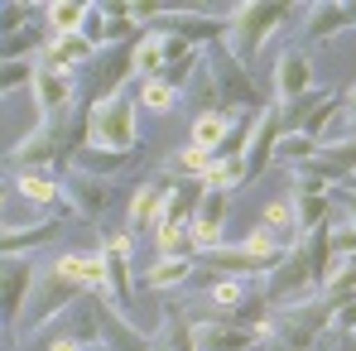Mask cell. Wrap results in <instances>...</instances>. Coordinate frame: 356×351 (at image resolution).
<instances>
[{
  "mask_svg": "<svg viewBox=\"0 0 356 351\" xmlns=\"http://www.w3.org/2000/svg\"><path fill=\"white\" fill-rule=\"evenodd\" d=\"M87 145L135 154L140 149V101L125 97V92L111 97V101H92L87 106Z\"/></svg>",
  "mask_w": 356,
  "mask_h": 351,
  "instance_id": "6da1fadb",
  "label": "cell"
},
{
  "mask_svg": "<svg viewBox=\"0 0 356 351\" xmlns=\"http://www.w3.org/2000/svg\"><path fill=\"white\" fill-rule=\"evenodd\" d=\"M289 5H236L232 15H227V54L241 63V67H250L255 54L270 44V34L280 29V24H289Z\"/></svg>",
  "mask_w": 356,
  "mask_h": 351,
  "instance_id": "7a4b0ae2",
  "label": "cell"
},
{
  "mask_svg": "<svg viewBox=\"0 0 356 351\" xmlns=\"http://www.w3.org/2000/svg\"><path fill=\"white\" fill-rule=\"evenodd\" d=\"M207 72H212V82H217V97H222V111H227V116H260V111L270 106V101L260 97L250 67H241V63L227 54V39L207 49Z\"/></svg>",
  "mask_w": 356,
  "mask_h": 351,
  "instance_id": "3957f363",
  "label": "cell"
},
{
  "mask_svg": "<svg viewBox=\"0 0 356 351\" xmlns=\"http://www.w3.org/2000/svg\"><path fill=\"white\" fill-rule=\"evenodd\" d=\"M260 298L270 303V313L318 298V275H313V265H308V255H303V240L270 265V275H265V284H260Z\"/></svg>",
  "mask_w": 356,
  "mask_h": 351,
  "instance_id": "277c9868",
  "label": "cell"
},
{
  "mask_svg": "<svg viewBox=\"0 0 356 351\" xmlns=\"http://www.w3.org/2000/svg\"><path fill=\"white\" fill-rule=\"evenodd\" d=\"M82 298V289L72 284V279H63L58 270L49 265V270H39V279H34V289H29V303H24V313H19V337H34V332H44V327H54L63 313L72 308Z\"/></svg>",
  "mask_w": 356,
  "mask_h": 351,
  "instance_id": "5b68a950",
  "label": "cell"
},
{
  "mask_svg": "<svg viewBox=\"0 0 356 351\" xmlns=\"http://www.w3.org/2000/svg\"><path fill=\"white\" fill-rule=\"evenodd\" d=\"M327 327H332V308H327V303H323V293H318V298L294 303V308H280V313L270 318V342L313 351L323 337H327Z\"/></svg>",
  "mask_w": 356,
  "mask_h": 351,
  "instance_id": "8992f818",
  "label": "cell"
},
{
  "mask_svg": "<svg viewBox=\"0 0 356 351\" xmlns=\"http://www.w3.org/2000/svg\"><path fill=\"white\" fill-rule=\"evenodd\" d=\"M34 279H39V265L29 255H0V332L19 327V313L29 303Z\"/></svg>",
  "mask_w": 356,
  "mask_h": 351,
  "instance_id": "52a82bcc",
  "label": "cell"
},
{
  "mask_svg": "<svg viewBox=\"0 0 356 351\" xmlns=\"http://www.w3.org/2000/svg\"><path fill=\"white\" fill-rule=\"evenodd\" d=\"M63 193H67V212L82 217V222H97L116 202V183L87 178V174H77V169H63Z\"/></svg>",
  "mask_w": 356,
  "mask_h": 351,
  "instance_id": "ba28073f",
  "label": "cell"
},
{
  "mask_svg": "<svg viewBox=\"0 0 356 351\" xmlns=\"http://www.w3.org/2000/svg\"><path fill=\"white\" fill-rule=\"evenodd\" d=\"M280 135H284V125H280V106H265L260 116L250 120V140H245V183H255V178L275 164Z\"/></svg>",
  "mask_w": 356,
  "mask_h": 351,
  "instance_id": "9c48e42d",
  "label": "cell"
},
{
  "mask_svg": "<svg viewBox=\"0 0 356 351\" xmlns=\"http://www.w3.org/2000/svg\"><path fill=\"white\" fill-rule=\"evenodd\" d=\"M313 92V58H308V49H280V58H275V101L280 106H289L298 97H308Z\"/></svg>",
  "mask_w": 356,
  "mask_h": 351,
  "instance_id": "30bf717a",
  "label": "cell"
},
{
  "mask_svg": "<svg viewBox=\"0 0 356 351\" xmlns=\"http://www.w3.org/2000/svg\"><path fill=\"white\" fill-rule=\"evenodd\" d=\"M227 212H232V193H222V188H202L197 217H193V227H188L202 255L222 245V231H227Z\"/></svg>",
  "mask_w": 356,
  "mask_h": 351,
  "instance_id": "8fae6325",
  "label": "cell"
},
{
  "mask_svg": "<svg viewBox=\"0 0 356 351\" xmlns=\"http://www.w3.org/2000/svg\"><path fill=\"white\" fill-rule=\"evenodd\" d=\"M29 92H34V106L44 111V120L67 116V111L77 106V87H72V77H67V72H54V67H44V63L34 67Z\"/></svg>",
  "mask_w": 356,
  "mask_h": 351,
  "instance_id": "7c38bea8",
  "label": "cell"
},
{
  "mask_svg": "<svg viewBox=\"0 0 356 351\" xmlns=\"http://www.w3.org/2000/svg\"><path fill=\"white\" fill-rule=\"evenodd\" d=\"M130 250H135V236H130V231L106 236V245H102V255H106V284H111V298H116L120 308L135 298V270H130Z\"/></svg>",
  "mask_w": 356,
  "mask_h": 351,
  "instance_id": "4fadbf2b",
  "label": "cell"
},
{
  "mask_svg": "<svg viewBox=\"0 0 356 351\" xmlns=\"http://www.w3.org/2000/svg\"><path fill=\"white\" fill-rule=\"evenodd\" d=\"M54 270L63 279H72L82 293H111V284H106V255L102 250H67V255L54 260Z\"/></svg>",
  "mask_w": 356,
  "mask_h": 351,
  "instance_id": "5bb4252c",
  "label": "cell"
},
{
  "mask_svg": "<svg viewBox=\"0 0 356 351\" xmlns=\"http://www.w3.org/2000/svg\"><path fill=\"white\" fill-rule=\"evenodd\" d=\"M164 193H169V178H145L140 193L130 197V227L125 231L130 236L159 231V222H164Z\"/></svg>",
  "mask_w": 356,
  "mask_h": 351,
  "instance_id": "9a60e30c",
  "label": "cell"
},
{
  "mask_svg": "<svg viewBox=\"0 0 356 351\" xmlns=\"http://www.w3.org/2000/svg\"><path fill=\"white\" fill-rule=\"evenodd\" d=\"M342 29H356V5H308L303 10V39L308 44H327Z\"/></svg>",
  "mask_w": 356,
  "mask_h": 351,
  "instance_id": "2e32d148",
  "label": "cell"
},
{
  "mask_svg": "<svg viewBox=\"0 0 356 351\" xmlns=\"http://www.w3.org/2000/svg\"><path fill=\"white\" fill-rule=\"evenodd\" d=\"M92 58H97V44H92L87 34H54V39L44 44V54H39L44 67L67 72V77H72V67H82V63H92Z\"/></svg>",
  "mask_w": 356,
  "mask_h": 351,
  "instance_id": "e0dca14e",
  "label": "cell"
},
{
  "mask_svg": "<svg viewBox=\"0 0 356 351\" xmlns=\"http://www.w3.org/2000/svg\"><path fill=\"white\" fill-rule=\"evenodd\" d=\"M67 169H77V174L87 178H120L125 169H135V154H116V149H97V145H82L77 154H72V164Z\"/></svg>",
  "mask_w": 356,
  "mask_h": 351,
  "instance_id": "ac0fdd59",
  "label": "cell"
},
{
  "mask_svg": "<svg viewBox=\"0 0 356 351\" xmlns=\"http://www.w3.org/2000/svg\"><path fill=\"white\" fill-rule=\"evenodd\" d=\"M202 188L207 183H169V193H164V222L159 227H193L197 202H202Z\"/></svg>",
  "mask_w": 356,
  "mask_h": 351,
  "instance_id": "d6986e66",
  "label": "cell"
},
{
  "mask_svg": "<svg viewBox=\"0 0 356 351\" xmlns=\"http://www.w3.org/2000/svg\"><path fill=\"white\" fill-rule=\"evenodd\" d=\"M130 63H135V77L149 82V77H164V29H145L135 44H130Z\"/></svg>",
  "mask_w": 356,
  "mask_h": 351,
  "instance_id": "ffe728a7",
  "label": "cell"
},
{
  "mask_svg": "<svg viewBox=\"0 0 356 351\" xmlns=\"http://www.w3.org/2000/svg\"><path fill=\"white\" fill-rule=\"evenodd\" d=\"M58 231V222H29V227H5L0 231V255H29V250H39V245H49Z\"/></svg>",
  "mask_w": 356,
  "mask_h": 351,
  "instance_id": "44dd1931",
  "label": "cell"
},
{
  "mask_svg": "<svg viewBox=\"0 0 356 351\" xmlns=\"http://www.w3.org/2000/svg\"><path fill=\"white\" fill-rule=\"evenodd\" d=\"M193 270H197V260H154L145 275H140V284L149 293H169L178 284H193Z\"/></svg>",
  "mask_w": 356,
  "mask_h": 351,
  "instance_id": "7402d4cb",
  "label": "cell"
},
{
  "mask_svg": "<svg viewBox=\"0 0 356 351\" xmlns=\"http://www.w3.org/2000/svg\"><path fill=\"white\" fill-rule=\"evenodd\" d=\"M232 125H236V116H227V111L193 116V149H202V154H217V149H222V140L232 135Z\"/></svg>",
  "mask_w": 356,
  "mask_h": 351,
  "instance_id": "603a6c76",
  "label": "cell"
},
{
  "mask_svg": "<svg viewBox=\"0 0 356 351\" xmlns=\"http://www.w3.org/2000/svg\"><path fill=\"white\" fill-rule=\"evenodd\" d=\"M289 202H294V227H298V236L327 227V217H332V193H303V197H289Z\"/></svg>",
  "mask_w": 356,
  "mask_h": 351,
  "instance_id": "cb8c5ba5",
  "label": "cell"
},
{
  "mask_svg": "<svg viewBox=\"0 0 356 351\" xmlns=\"http://www.w3.org/2000/svg\"><path fill=\"white\" fill-rule=\"evenodd\" d=\"M15 188H19L29 202H39V207H54L63 197V183L49 174V169H19V174H15Z\"/></svg>",
  "mask_w": 356,
  "mask_h": 351,
  "instance_id": "d4e9b609",
  "label": "cell"
},
{
  "mask_svg": "<svg viewBox=\"0 0 356 351\" xmlns=\"http://www.w3.org/2000/svg\"><path fill=\"white\" fill-rule=\"evenodd\" d=\"M164 174L178 178V183H207V174H212V154H202V149H178V154H169L164 159Z\"/></svg>",
  "mask_w": 356,
  "mask_h": 351,
  "instance_id": "484cf974",
  "label": "cell"
},
{
  "mask_svg": "<svg viewBox=\"0 0 356 351\" xmlns=\"http://www.w3.org/2000/svg\"><path fill=\"white\" fill-rule=\"evenodd\" d=\"M154 245H159V260H202V250H197L188 227H159Z\"/></svg>",
  "mask_w": 356,
  "mask_h": 351,
  "instance_id": "4316f807",
  "label": "cell"
},
{
  "mask_svg": "<svg viewBox=\"0 0 356 351\" xmlns=\"http://www.w3.org/2000/svg\"><path fill=\"white\" fill-rule=\"evenodd\" d=\"M318 293H323L327 308H342L347 298H356V260H337L332 275L323 279V289H318Z\"/></svg>",
  "mask_w": 356,
  "mask_h": 351,
  "instance_id": "83f0119b",
  "label": "cell"
},
{
  "mask_svg": "<svg viewBox=\"0 0 356 351\" xmlns=\"http://www.w3.org/2000/svg\"><path fill=\"white\" fill-rule=\"evenodd\" d=\"M135 101H140L145 111L164 116V111H174V106L183 101V97H178V92L169 87V82H164V77H149V82H140V97H135Z\"/></svg>",
  "mask_w": 356,
  "mask_h": 351,
  "instance_id": "f1b7e54d",
  "label": "cell"
},
{
  "mask_svg": "<svg viewBox=\"0 0 356 351\" xmlns=\"http://www.w3.org/2000/svg\"><path fill=\"white\" fill-rule=\"evenodd\" d=\"M87 10H92V5H44V15H49V39H54V34H82Z\"/></svg>",
  "mask_w": 356,
  "mask_h": 351,
  "instance_id": "f546056e",
  "label": "cell"
},
{
  "mask_svg": "<svg viewBox=\"0 0 356 351\" xmlns=\"http://www.w3.org/2000/svg\"><path fill=\"white\" fill-rule=\"evenodd\" d=\"M260 227H265V231H275V236H289V250H294L298 240H303V236H298V227H294V202H289V197L270 202V207H265V222H260Z\"/></svg>",
  "mask_w": 356,
  "mask_h": 351,
  "instance_id": "4dcf8cb0",
  "label": "cell"
},
{
  "mask_svg": "<svg viewBox=\"0 0 356 351\" xmlns=\"http://www.w3.org/2000/svg\"><path fill=\"white\" fill-rule=\"evenodd\" d=\"M241 183H245V154H232V159H212V174H207V188L236 193Z\"/></svg>",
  "mask_w": 356,
  "mask_h": 351,
  "instance_id": "1f68e13d",
  "label": "cell"
},
{
  "mask_svg": "<svg viewBox=\"0 0 356 351\" xmlns=\"http://www.w3.org/2000/svg\"><path fill=\"white\" fill-rule=\"evenodd\" d=\"M313 154H318V140H308V135H298V130L280 135V149H275V159H280V164L298 169V164H308Z\"/></svg>",
  "mask_w": 356,
  "mask_h": 351,
  "instance_id": "d6a6232c",
  "label": "cell"
},
{
  "mask_svg": "<svg viewBox=\"0 0 356 351\" xmlns=\"http://www.w3.org/2000/svg\"><path fill=\"white\" fill-rule=\"evenodd\" d=\"M202 298H207L212 318H217V313H232V308H236L241 298H245V279H217V284H212V289L202 293Z\"/></svg>",
  "mask_w": 356,
  "mask_h": 351,
  "instance_id": "836d02e7",
  "label": "cell"
},
{
  "mask_svg": "<svg viewBox=\"0 0 356 351\" xmlns=\"http://www.w3.org/2000/svg\"><path fill=\"white\" fill-rule=\"evenodd\" d=\"M34 10H39V5H19V0H0V39H10V34H19V29H29V19H34Z\"/></svg>",
  "mask_w": 356,
  "mask_h": 351,
  "instance_id": "e575fe53",
  "label": "cell"
},
{
  "mask_svg": "<svg viewBox=\"0 0 356 351\" xmlns=\"http://www.w3.org/2000/svg\"><path fill=\"white\" fill-rule=\"evenodd\" d=\"M241 250H250L255 260H265V265H275L280 260V236L275 231H265V227H255V231L241 240Z\"/></svg>",
  "mask_w": 356,
  "mask_h": 351,
  "instance_id": "d590c367",
  "label": "cell"
},
{
  "mask_svg": "<svg viewBox=\"0 0 356 351\" xmlns=\"http://www.w3.org/2000/svg\"><path fill=\"white\" fill-rule=\"evenodd\" d=\"M34 67H39V63H0V97L29 87V82H34Z\"/></svg>",
  "mask_w": 356,
  "mask_h": 351,
  "instance_id": "8d00e7d4",
  "label": "cell"
},
{
  "mask_svg": "<svg viewBox=\"0 0 356 351\" xmlns=\"http://www.w3.org/2000/svg\"><path fill=\"white\" fill-rule=\"evenodd\" d=\"M332 332H342V337H356V298H347L342 308H332Z\"/></svg>",
  "mask_w": 356,
  "mask_h": 351,
  "instance_id": "74e56055",
  "label": "cell"
},
{
  "mask_svg": "<svg viewBox=\"0 0 356 351\" xmlns=\"http://www.w3.org/2000/svg\"><path fill=\"white\" fill-rule=\"evenodd\" d=\"M313 351H356V337H342V332H332V327H327V337H323Z\"/></svg>",
  "mask_w": 356,
  "mask_h": 351,
  "instance_id": "f35d334b",
  "label": "cell"
},
{
  "mask_svg": "<svg viewBox=\"0 0 356 351\" xmlns=\"http://www.w3.org/2000/svg\"><path fill=\"white\" fill-rule=\"evenodd\" d=\"M44 351H82V342L67 337V332H49V347H44Z\"/></svg>",
  "mask_w": 356,
  "mask_h": 351,
  "instance_id": "ab89813d",
  "label": "cell"
},
{
  "mask_svg": "<svg viewBox=\"0 0 356 351\" xmlns=\"http://www.w3.org/2000/svg\"><path fill=\"white\" fill-rule=\"evenodd\" d=\"M342 116L356 120V87H347V92H342Z\"/></svg>",
  "mask_w": 356,
  "mask_h": 351,
  "instance_id": "60d3db41",
  "label": "cell"
},
{
  "mask_svg": "<svg viewBox=\"0 0 356 351\" xmlns=\"http://www.w3.org/2000/svg\"><path fill=\"white\" fill-rule=\"evenodd\" d=\"M332 197H337V202H342V207L352 212V222H356V193H332Z\"/></svg>",
  "mask_w": 356,
  "mask_h": 351,
  "instance_id": "b9f144b4",
  "label": "cell"
},
{
  "mask_svg": "<svg viewBox=\"0 0 356 351\" xmlns=\"http://www.w3.org/2000/svg\"><path fill=\"white\" fill-rule=\"evenodd\" d=\"M337 193H356V174H352V178H342V188H337Z\"/></svg>",
  "mask_w": 356,
  "mask_h": 351,
  "instance_id": "7bdbcfd3",
  "label": "cell"
},
{
  "mask_svg": "<svg viewBox=\"0 0 356 351\" xmlns=\"http://www.w3.org/2000/svg\"><path fill=\"white\" fill-rule=\"evenodd\" d=\"M5 197H10V183L0 178V212H5Z\"/></svg>",
  "mask_w": 356,
  "mask_h": 351,
  "instance_id": "ee69618b",
  "label": "cell"
},
{
  "mask_svg": "<svg viewBox=\"0 0 356 351\" xmlns=\"http://www.w3.org/2000/svg\"><path fill=\"white\" fill-rule=\"evenodd\" d=\"M265 351H298V347H284V342H265Z\"/></svg>",
  "mask_w": 356,
  "mask_h": 351,
  "instance_id": "f6af8a7d",
  "label": "cell"
},
{
  "mask_svg": "<svg viewBox=\"0 0 356 351\" xmlns=\"http://www.w3.org/2000/svg\"><path fill=\"white\" fill-rule=\"evenodd\" d=\"M82 351H106V347H82Z\"/></svg>",
  "mask_w": 356,
  "mask_h": 351,
  "instance_id": "bcb514c9",
  "label": "cell"
},
{
  "mask_svg": "<svg viewBox=\"0 0 356 351\" xmlns=\"http://www.w3.org/2000/svg\"><path fill=\"white\" fill-rule=\"evenodd\" d=\"M0 337H5V332H0Z\"/></svg>",
  "mask_w": 356,
  "mask_h": 351,
  "instance_id": "7dc6e473",
  "label": "cell"
},
{
  "mask_svg": "<svg viewBox=\"0 0 356 351\" xmlns=\"http://www.w3.org/2000/svg\"><path fill=\"white\" fill-rule=\"evenodd\" d=\"M352 125H356V120H352Z\"/></svg>",
  "mask_w": 356,
  "mask_h": 351,
  "instance_id": "c3c4849f",
  "label": "cell"
}]
</instances>
